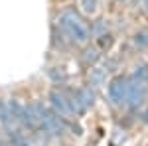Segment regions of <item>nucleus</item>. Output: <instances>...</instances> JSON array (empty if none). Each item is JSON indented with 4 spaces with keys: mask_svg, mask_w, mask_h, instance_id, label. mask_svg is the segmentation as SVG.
<instances>
[{
    "mask_svg": "<svg viewBox=\"0 0 148 146\" xmlns=\"http://www.w3.org/2000/svg\"><path fill=\"white\" fill-rule=\"evenodd\" d=\"M28 109L32 111L38 128L44 130L49 136H63L67 132V123L63 117H59L56 111H49L47 107H44V103H30Z\"/></svg>",
    "mask_w": 148,
    "mask_h": 146,
    "instance_id": "nucleus-1",
    "label": "nucleus"
},
{
    "mask_svg": "<svg viewBox=\"0 0 148 146\" xmlns=\"http://www.w3.org/2000/svg\"><path fill=\"white\" fill-rule=\"evenodd\" d=\"M57 22H59V28L63 30V34L67 36L73 44H87L89 42L91 30H89L87 22L83 20V16L77 10H73V8L63 10L59 14Z\"/></svg>",
    "mask_w": 148,
    "mask_h": 146,
    "instance_id": "nucleus-2",
    "label": "nucleus"
},
{
    "mask_svg": "<svg viewBox=\"0 0 148 146\" xmlns=\"http://www.w3.org/2000/svg\"><path fill=\"white\" fill-rule=\"evenodd\" d=\"M148 97V81L130 77L128 79V93H126V107L128 109H138Z\"/></svg>",
    "mask_w": 148,
    "mask_h": 146,
    "instance_id": "nucleus-3",
    "label": "nucleus"
},
{
    "mask_svg": "<svg viewBox=\"0 0 148 146\" xmlns=\"http://www.w3.org/2000/svg\"><path fill=\"white\" fill-rule=\"evenodd\" d=\"M126 93H128V79L114 77L109 85V99L113 101V105L116 107L126 105Z\"/></svg>",
    "mask_w": 148,
    "mask_h": 146,
    "instance_id": "nucleus-4",
    "label": "nucleus"
},
{
    "mask_svg": "<svg viewBox=\"0 0 148 146\" xmlns=\"http://www.w3.org/2000/svg\"><path fill=\"white\" fill-rule=\"evenodd\" d=\"M69 101H71V109L75 114H81L85 112L93 103H95V93L91 89H81L73 95H69Z\"/></svg>",
    "mask_w": 148,
    "mask_h": 146,
    "instance_id": "nucleus-5",
    "label": "nucleus"
},
{
    "mask_svg": "<svg viewBox=\"0 0 148 146\" xmlns=\"http://www.w3.org/2000/svg\"><path fill=\"white\" fill-rule=\"evenodd\" d=\"M49 103H51V109L59 114V117H63V119H69L71 114H73V109H71V101H69V97L65 93H61V91L53 89L49 93Z\"/></svg>",
    "mask_w": 148,
    "mask_h": 146,
    "instance_id": "nucleus-6",
    "label": "nucleus"
},
{
    "mask_svg": "<svg viewBox=\"0 0 148 146\" xmlns=\"http://www.w3.org/2000/svg\"><path fill=\"white\" fill-rule=\"evenodd\" d=\"M97 59H99V51H97V49H87L85 56H83V61H85L87 65H89V63H95Z\"/></svg>",
    "mask_w": 148,
    "mask_h": 146,
    "instance_id": "nucleus-7",
    "label": "nucleus"
},
{
    "mask_svg": "<svg viewBox=\"0 0 148 146\" xmlns=\"http://www.w3.org/2000/svg\"><path fill=\"white\" fill-rule=\"evenodd\" d=\"M132 77L142 79V81H148V65H140V67H136L134 73H132Z\"/></svg>",
    "mask_w": 148,
    "mask_h": 146,
    "instance_id": "nucleus-8",
    "label": "nucleus"
},
{
    "mask_svg": "<svg viewBox=\"0 0 148 146\" xmlns=\"http://www.w3.org/2000/svg\"><path fill=\"white\" fill-rule=\"evenodd\" d=\"M81 6H83V10L85 12H95L97 10V0H81Z\"/></svg>",
    "mask_w": 148,
    "mask_h": 146,
    "instance_id": "nucleus-9",
    "label": "nucleus"
},
{
    "mask_svg": "<svg viewBox=\"0 0 148 146\" xmlns=\"http://www.w3.org/2000/svg\"><path fill=\"white\" fill-rule=\"evenodd\" d=\"M134 42H136V45H140V47H148V32H140V34H136Z\"/></svg>",
    "mask_w": 148,
    "mask_h": 146,
    "instance_id": "nucleus-10",
    "label": "nucleus"
},
{
    "mask_svg": "<svg viewBox=\"0 0 148 146\" xmlns=\"http://www.w3.org/2000/svg\"><path fill=\"white\" fill-rule=\"evenodd\" d=\"M49 77L53 79V81H61V83H63V81H65V73H63V71H56V69H51V71H49Z\"/></svg>",
    "mask_w": 148,
    "mask_h": 146,
    "instance_id": "nucleus-11",
    "label": "nucleus"
},
{
    "mask_svg": "<svg viewBox=\"0 0 148 146\" xmlns=\"http://www.w3.org/2000/svg\"><path fill=\"white\" fill-rule=\"evenodd\" d=\"M105 77V71L103 69H95V75H93V83H101Z\"/></svg>",
    "mask_w": 148,
    "mask_h": 146,
    "instance_id": "nucleus-12",
    "label": "nucleus"
},
{
    "mask_svg": "<svg viewBox=\"0 0 148 146\" xmlns=\"http://www.w3.org/2000/svg\"><path fill=\"white\" fill-rule=\"evenodd\" d=\"M12 146H28V144H26V142H24L22 138H18V136H16V138H14V140H12Z\"/></svg>",
    "mask_w": 148,
    "mask_h": 146,
    "instance_id": "nucleus-13",
    "label": "nucleus"
},
{
    "mask_svg": "<svg viewBox=\"0 0 148 146\" xmlns=\"http://www.w3.org/2000/svg\"><path fill=\"white\" fill-rule=\"evenodd\" d=\"M144 4H146V8H148V0H144Z\"/></svg>",
    "mask_w": 148,
    "mask_h": 146,
    "instance_id": "nucleus-14",
    "label": "nucleus"
},
{
    "mask_svg": "<svg viewBox=\"0 0 148 146\" xmlns=\"http://www.w3.org/2000/svg\"><path fill=\"white\" fill-rule=\"evenodd\" d=\"M0 146H6V144H4V142H0Z\"/></svg>",
    "mask_w": 148,
    "mask_h": 146,
    "instance_id": "nucleus-15",
    "label": "nucleus"
},
{
    "mask_svg": "<svg viewBox=\"0 0 148 146\" xmlns=\"http://www.w3.org/2000/svg\"><path fill=\"white\" fill-rule=\"evenodd\" d=\"M2 107H4V105H2V103H0V109H2Z\"/></svg>",
    "mask_w": 148,
    "mask_h": 146,
    "instance_id": "nucleus-16",
    "label": "nucleus"
}]
</instances>
